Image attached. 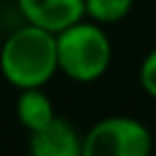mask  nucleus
Returning <instances> with one entry per match:
<instances>
[{
	"mask_svg": "<svg viewBox=\"0 0 156 156\" xmlns=\"http://www.w3.org/2000/svg\"><path fill=\"white\" fill-rule=\"evenodd\" d=\"M0 71L16 90L44 87L58 73L55 32L25 23L7 34L0 46Z\"/></svg>",
	"mask_w": 156,
	"mask_h": 156,
	"instance_id": "nucleus-1",
	"label": "nucleus"
},
{
	"mask_svg": "<svg viewBox=\"0 0 156 156\" xmlns=\"http://www.w3.org/2000/svg\"><path fill=\"white\" fill-rule=\"evenodd\" d=\"M58 71L76 83H92L108 71L112 44L106 30L90 19H80L55 32Z\"/></svg>",
	"mask_w": 156,
	"mask_h": 156,
	"instance_id": "nucleus-2",
	"label": "nucleus"
},
{
	"mask_svg": "<svg viewBox=\"0 0 156 156\" xmlns=\"http://www.w3.org/2000/svg\"><path fill=\"white\" fill-rule=\"evenodd\" d=\"M151 131L136 117H103L83 136V156H151Z\"/></svg>",
	"mask_w": 156,
	"mask_h": 156,
	"instance_id": "nucleus-3",
	"label": "nucleus"
},
{
	"mask_svg": "<svg viewBox=\"0 0 156 156\" xmlns=\"http://www.w3.org/2000/svg\"><path fill=\"white\" fill-rule=\"evenodd\" d=\"M25 23L48 32H60L67 25L85 19V0H16Z\"/></svg>",
	"mask_w": 156,
	"mask_h": 156,
	"instance_id": "nucleus-4",
	"label": "nucleus"
},
{
	"mask_svg": "<svg viewBox=\"0 0 156 156\" xmlns=\"http://www.w3.org/2000/svg\"><path fill=\"white\" fill-rule=\"evenodd\" d=\"M30 156H83V136L71 122L55 115L46 126L30 133Z\"/></svg>",
	"mask_w": 156,
	"mask_h": 156,
	"instance_id": "nucleus-5",
	"label": "nucleus"
},
{
	"mask_svg": "<svg viewBox=\"0 0 156 156\" xmlns=\"http://www.w3.org/2000/svg\"><path fill=\"white\" fill-rule=\"evenodd\" d=\"M16 117L28 133L39 131L41 126L51 122L55 117V108L51 97L44 92V87H28L19 90V99H16Z\"/></svg>",
	"mask_w": 156,
	"mask_h": 156,
	"instance_id": "nucleus-6",
	"label": "nucleus"
},
{
	"mask_svg": "<svg viewBox=\"0 0 156 156\" xmlns=\"http://www.w3.org/2000/svg\"><path fill=\"white\" fill-rule=\"evenodd\" d=\"M133 0H85V19L99 25L117 23L129 16Z\"/></svg>",
	"mask_w": 156,
	"mask_h": 156,
	"instance_id": "nucleus-7",
	"label": "nucleus"
},
{
	"mask_svg": "<svg viewBox=\"0 0 156 156\" xmlns=\"http://www.w3.org/2000/svg\"><path fill=\"white\" fill-rule=\"evenodd\" d=\"M138 78H140V87L151 99H156V48H151L145 55V60L140 64V71H138Z\"/></svg>",
	"mask_w": 156,
	"mask_h": 156,
	"instance_id": "nucleus-8",
	"label": "nucleus"
}]
</instances>
